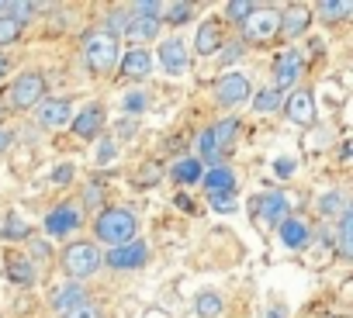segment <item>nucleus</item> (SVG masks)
<instances>
[{
	"instance_id": "obj_40",
	"label": "nucleus",
	"mask_w": 353,
	"mask_h": 318,
	"mask_svg": "<svg viewBox=\"0 0 353 318\" xmlns=\"http://www.w3.org/2000/svg\"><path fill=\"white\" fill-rule=\"evenodd\" d=\"M63 318H104V315H101V308H94V304H80V308L66 311Z\"/></svg>"
},
{
	"instance_id": "obj_9",
	"label": "nucleus",
	"mask_w": 353,
	"mask_h": 318,
	"mask_svg": "<svg viewBox=\"0 0 353 318\" xmlns=\"http://www.w3.org/2000/svg\"><path fill=\"white\" fill-rule=\"evenodd\" d=\"M80 225H83V208L73 204V201H63V204H56V208L46 215V232H49L52 239H63V235L77 232Z\"/></svg>"
},
{
	"instance_id": "obj_22",
	"label": "nucleus",
	"mask_w": 353,
	"mask_h": 318,
	"mask_svg": "<svg viewBox=\"0 0 353 318\" xmlns=\"http://www.w3.org/2000/svg\"><path fill=\"white\" fill-rule=\"evenodd\" d=\"M201 159L198 156H184L181 163H173V170H170V177H173V184H201Z\"/></svg>"
},
{
	"instance_id": "obj_23",
	"label": "nucleus",
	"mask_w": 353,
	"mask_h": 318,
	"mask_svg": "<svg viewBox=\"0 0 353 318\" xmlns=\"http://www.w3.org/2000/svg\"><path fill=\"white\" fill-rule=\"evenodd\" d=\"M159 25H163V21H156V18H135V14H132V25H128L125 39H128V42H135V45L152 42V39L159 35Z\"/></svg>"
},
{
	"instance_id": "obj_45",
	"label": "nucleus",
	"mask_w": 353,
	"mask_h": 318,
	"mask_svg": "<svg viewBox=\"0 0 353 318\" xmlns=\"http://www.w3.org/2000/svg\"><path fill=\"white\" fill-rule=\"evenodd\" d=\"M11 142H14V135H11V131H8L4 125H0V156H4V152L11 149Z\"/></svg>"
},
{
	"instance_id": "obj_46",
	"label": "nucleus",
	"mask_w": 353,
	"mask_h": 318,
	"mask_svg": "<svg viewBox=\"0 0 353 318\" xmlns=\"http://www.w3.org/2000/svg\"><path fill=\"white\" fill-rule=\"evenodd\" d=\"M277 173H281V177H291V173H294V159H281V163H277Z\"/></svg>"
},
{
	"instance_id": "obj_51",
	"label": "nucleus",
	"mask_w": 353,
	"mask_h": 318,
	"mask_svg": "<svg viewBox=\"0 0 353 318\" xmlns=\"http://www.w3.org/2000/svg\"><path fill=\"white\" fill-rule=\"evenodd\" d=\"M0 14H4V4H0Z\"/></svg>"
},
{
	"instance_id": "obj_30",
	"label": "nucleus",
	"mask_w": 353,
	"mask_h": 318,
	"mask_svg": "<svg viewBox=\"0 0 353 318\" xmlns=\"http://www.w3.org/2000/svg\"><path fill=\"white\" fill-rule=\"evenodd\" d=\"M8 277H11L14 284H21V287H32V284H35V266H32L28 259H11V263H8Z\"/></svg>"
},
{
	"instance_id": "obj_38",
	"label": "nucleus",
	"mask_w": 353,
	"mask_h": 318,
	"mask_svg": "<svg viewBox=\"0 0 353 318\" xmlns=\"http://www.w3.org/2000/svg\"><path fill=\"white\" fill-rule=\"evenodd\" d=\"M94 163H97V167H104V163H114V142H111V138H101V142H97Z\"/></svg>"
},
{
	"instance_id": "obj_50",
	"label": "nucleus",
	"mask_w": 353,
	"mask_h": 318,
	"mask_svg": "<svg viewBox=\"0 0 353 318\" xmlns=\"http://www.w3.org/2000/svg\"><path fill=\"white\" fill-rule=\"evenodd\" d=\"M4 73H8V59H4V56H0V76H4Z\"/></svg>"
},
{
	"instance_id": "obj_47",
	"label": "nucleus",
	"mask_w": 353,
	"mask_h": 318,
	"mask_svg": "<svg viewBox=\"0 0 353 318\" xmlns=\"http://www.w3.org/2000/svg\"><path fill=\"white\" fill-rule=\"evenodd\" d=\"M176 208H184V211H194V201L188 194H176Z\"/></svg>"
},
{
	"instance_id": "obj_5",
	"label": "nucleus",
	"mask_w": 353,
	"mask_h": 318,
	"mask_svg": "<svg viewBox=\"0 0 353 318\" xmlns=\"http://www.w3.org/2000/svg\"><path fill=\"white\" fill-rule=\"evenodd\" d=\"M250 211H253V222L263 232H270V229H277L288 218V198L281 191H263V194H256L250 201Z\"/></svg>"
},
{
	"instance_id": "obj_41",
	"label": "nucleus",
	"mask_w": 353,
	"mask_h": 318,
	"mask_svg": "<svg viewBox=\"0 0 353 318\" xmlns=\"http://www.w3.org/2000/svg\"><path fill=\"white\" fill-rule=\"evenodd\" d=\"M114 128H118V138H135V131H139V121H135V118H121Z\"/></svg>"
},
{
	"instance_id": "obj_27",
	"label": "nucleus",
	"mask_w": 353,
	"mask_h": 318,
	"mask_svg": "<svg viewBox=\"0 0 353 318\" xmlns=\"http://www.w3.org/2000/svg\"><path fill=\"white\" fill-rule=\"evenodd\" d=\"M350 235H353V211L346 208V211L339 215V256H343V259L353 256V239H350Z\"/></svg>"
},
{
	"instance_id": "obj_18",
	"label": "nucleus",
	"mask_w": 353,
	"mask_h": 318,
	"mask_svg": "<svg viewBox=\"0 0 353 318\" xmlns=\"http://www.w3.org/2000/svg\"><path fill=\"white\" fill-rule=\"evenodd\" d=\"M101 128H104V111H101L97 104L77 111V118H73V131H77V138H97Z\"/></svg>"
},
{
	"instance_id": "obj_35",
	"label": "nucleus",
	"mask_w": 353,
	"mask_h": 318,
	"mask_svg": "<svg viewBox=\"0 0 353 318\" xmlns=\"http://www.w3.org/2000/svg\"><path fill=\"white\" fill-rule=\"evenodd\" d=\"M163 8L166 4H156V0H139V4H132L128 11L135 18H156V21H163Z\"/></svg>"
},
{
	"instance_id": "obj_32",
	"label": "nucleus",
	"mask_w": 353,
	"mask_h": 318,
	"mask_svg": "<svg viewBox=\"0 0 353 318\" xmlns=\"http://www.w3.org/2000/svg\"><path fill=\"white\" fill-rule=\"evenodd\" d=\"M128 25H132V11H128V8H114V11L108 14V28H104V32H108L111 39H118V35L128 32Z\"/></svg>"
},
{
	"instance_id": "obj_11",
	"label": "nucleus",
	"mask_w": 353,
	"mask_h": 318,
	"mask_svg": "<svg viewBox=\"0 0 353 318\" xmlns=\"http://www.w3.org/2000/svg\"><path fill=\"white\" fill-rule=\"evenodd\" d=\"M301 70H305V56H301L298 49L281 52L277 63H274V90L281 94V90H288V87H298Z\"/></svg>"
},
{
	"instance_id": "obj_12",
	"label": "nucleus",
	"mask_w": 353,
	"mask_h": 318,
	"mask_svg": "<svg viewBox=\"0 0 353 318\" xmlns=\"http://www.w3.org/2000/svg\"><path fill=\"white\" fill-rule=\"evenodd\" d=\"M159 66H163L170 76H184V73L191 70L188 42H181V39H166V42H159Z\"/></svg>"
},
{
	"instance_id": "obj_13",
	"label": "nucleus",
	"mask_w": 353,
	"mask_h": 318,
	"mask_svg": "<svg viewBox=\"0 0 353 318\" xmlns=\"http://www.w3.org/2000/svg\"><path fill=\"white\" fill-rule=\"evenodd\" d=\"M281 107H284L288 121H294V125H312V121H315V97H312V90H305V87H294V90L281 100Z\"/></svg>"
},
{
	"instance_id": "obj_26",
	"label": "nucleus",
	"mask_w": 353,
	"mask_h": 318,
	"mask_svg": "<svg viewBox=\"0 0 353 318\" xmlns=\"http://www.w3.org/2000/svg\"><path fill=\"white\" fill-rule=\"evenodd\" d=\"M281 94L274 90V87H263V90H256L253 94V111L256 114H274V111H281Z\"/></svg>"
},
{
	"instance_id": "obj_6",
	"label": "nucleus",
	"mask_w": 353,
	"mask_h": 318,
	"mask_svg": "<svg viewBox=\"0 0 353 318\" xmlns=\"http://www.w3.org/2000/svg\"><path fill=\"white\" fill-rule=\"evenodd\" d=\"M277 25H281V11L277 8H253L250 18L243 21V39L263 45V42H270L277 35Z\"/></svg>"
},
{
	"instance_id": "obj_10",
	"label": "nucleus",
	"mask_w": 353,
	"mask_h": 318,
	"mask_svg": "<svg viewBox=\"0 0 353 318\" xmlns=\"http://www.w3.org/2000/svg\"><path fill=\"white\" fill-rule=\"evenodd\" d=\"M145 259H149V246H145L142 239H132V242H125V246H114V249L104 256V263H108L111 270H139V266H145Z\"/></svg>"
},
{
	"instance_id": "obj_16",
	"label": "nucleus",
	"mask_w": 353,
	"mask_h": 318,
	"mask_svg": "<svg viewBox=\"0 0 353 318\" xmlns=\"http://www.w3.org/2000/svg\"><path fill=\"white\" fill-rule=\"evenodd\" d=\"M277 235H281V242H284V249H305L308 246V239H312V229H308V222H301L298 215H288L281 225H277Z\"/></svg>"
},
{
	"instance_id": "obj_42",
	"label": "nucleus",
	"mask_w": 353,
	"mask_h": 318,
	"mask_svg": "<svg viewBox=\"0 0 353 318\" xmlns=\"http://www.w3.org/2000/svg\"><path fill=\"white\" fill-rule=\"evenodd\" d=\"M229 45H232V49H219V52H215V56H219L222 63H232V59H236V56H239V52L246 49L243 42H229Z\"/></svg>"
},
{
	"instance_id": "obj_34",
	"label": "nucleus",
	"mask_w": 353,
	"mask_h": 318,
	"mask_svg": "<svg viewBox=\"0 0 353 318\" xmlns=\"http://www.w3.org/2000/svg\"><path fill=\"white\" fill-rule=\"evenodd\" d=\"M253 8H256V4H250V0H229V4H225V18L236 21V25H243Z\"/></svg>"
},
{
	"instance_id": "obj_43",
	"label": "nucleus",
	"mask_w": 353,
	"mask_h": 318,
	"mask_svg": "<svg viewBox=\"0 0 353 318\" xmlns=\"http://www.w3.org/2000/svg\"><path fill=\"white\" fill-rule=\"evenodd\" d=\"M101 187H104V184L90 180V184H87V191H83V204H97V201H101Z\"/></svg>"
},
{
	"instance_id": "obj_20",
	"label": "nucleus",
	"mask_w": 353,
	"mask_h": 318,
	"mask_svg": "<svg viewBox=\"0 0 353 318\" xmlns=\"http://www.w3.org/2000/svg\"><path fill=\"white\" fill-rule=\"evenodd\" d=\"M201 184H205L208 198H215V194H236V173L229 167H212L208 173H201Z\"/></svg>"
},
{
	"instance_id": "obj_29",
	"label": "nucleus",
	"mask_w": 353,
	"mask_h": 318,
	"mask_svg": "<svg viewBox=\"0 0 353 318\" xmlns=\"http://www.w3.org/2000/svg\"><path fill=\"white\" fill-rule=\"evenodd\" d=\"M343 211H346V198L339 191H325L319 198V215L322 218H332V215H343Z\"/></svg>"
},
{
	"instance_id": "obj_31",
	"label": "nucleus",
	"mask_w": 353,
	"mask_h": 318,
	"mask_svg": "<svg viewBox=\"0 0 353 318\" xmlns=\"http://www.w3.org/2000/svg\"><path fill=\"white\" fill-rule=\"evenodd\" d=\"M350 11H353L350 0H329V4H319V8H315V14H319L322 21H339V18H346Z\"/></svg>"
},
{
	"instance_id": "obj_21",
	"label": "nucleus",
	"mask_w": 353,
	"mask_h": 318,
	"mask_svg": "<svg viewBox=\"0 0 353 318\" xmlns=\"http://www.w3.org/2000/svg\"><path fill=\"white\" fill-rule=\"evenodd\" d=\"M219 49H222V28H219V21H205L194 35V52L198 56H215Z\"/></svg>"
},
{
	"instance_id": "obj_37",
	"label": "nucleus",
	"mask_w": 353,
	"mask_h": 318,
	"mask_svg": "<svg viewBox=\"0 0 353 318\" xmlns=\"http://www.w3.org/2000/svg\"><path fill=\"white\" fill-rule=\"evenodd\" d=\"M159 177H163V167L156 163V159H149V163L139 170V187H152Z\"/></svg>"
},
{
	"instance_id": "obj_17",
	"label": "nucleus",
	"mask_w": 353,
	"mask_h": 318,
	"mask_svg": "<svg viewBox=\"0 0 353 318\" xmlns=\"http://www.w3.org/2000/svg\"><path fill=\"white\" fill-rule=\"evenodd\" d=\"M118 70L128 80H145V76H152V56L145 49H132L128 56L118 59Z\"/></svg>"
},
{
	"instance_id": "obj_33",
	"label": "nucleus",
	"mask_w": 353,
	"mask_h": 318,
	"mask_svg": "<svg viewBox=\"0 0 353 318\" xmlns=\"http://www.w3.org/2000/svg\"><path fill=\"white\" fill-rule=\"evenodd\" d=\"M21 21H14V18H8V14H0V45H11V42H18L21 39Z\"/></svg>"
},
{
	"instance_id": "obj_36",
	"label": "nucleus",
	"mask_w": 353,
	"mask_h": 318,
	"mask_svg": "<svg viewBox=\"0 0 353 318\" xmlns=\"http://www.w3.org/2000/svg\"><path fill=\"white\" fill-rule=\"evenodd\" d=\"M145 104H149V97H145L142 90H132V94H125V100H121L125 114H142V111H145Z\"/></svg>"
},
{
	"instance_id": "obj_24",
	"label": "nucleus",
	"mask_w": 353,
	"mask_h": 318,
	"mask_svg": "<svg viewBox=\"0 0 353 318\" xmlns=\"http://www.w3.org/2000/svg\"><path fill=\"white\" fill-rule=\"evenodd\" d=\"M194 308H198L201 318H219V315L225 311V301H222L219 290H201V294L194 297Z\"/></svg>"
},
{
	"instance_id": "obj_15",
	"label": "nucleus",
	"mask_w": 353,
	"mask_h": 318,
	"mask_svg": "<svg viewBox=\"0 0 353 318\" xmlns=\"http://www.w3.org/2000/svg\"><path fill=\"white\" fill-rule=\"evenodd\" d=\"M308 25H312V8H305V4H294V8L281 11L277 35H284V39H298V35H305V32H308Z\"/></svg>"
},
{
	"instance_id": "obj_48",
	"label": "nucleus",
	"mask_w": 353,
	"mask_h": 318,
	"mask_svg": "<svg viewBox=\"0 0 353 318\" xmlns=\"http://www.w3.org/2000/svg\"><path fill=\"white\" fill-rule=\"evenodd\" d=\"M32 249H35V256H49V246H46V242H35Z\"/></svg>"
},
{
	"instance_id": "obj_28",
	"label": "nucleus",
	"mask_w": 353,
	"mask_h": 318,
	"mask_svg": "<svg viewBox=\"0 0 353 318\" xmlns=\"http://www.w3.org/2000/svg\"><path fill=\"white\" fill-rule=\"evenodd\" d=\"M191 18H194V4H188V0H176V4L163 8V21H170V25H184Z\"/></svg>"
},
{
	"instance_id": "obj_39",
	"label": "nucleus",
	"mask_w": 353,
	"mask_h": 318,
	"mask_svg": "<svg viewBox=\"0 0 353 318\" xmlns=\"http://www.w3.org/2000/svg\"><path fill=\"white\" fill-rule=\"evenodd\" d=\"M212 208L222 211V215L236 211V194H215V198H212Z\"/></svg>"
},
{
	"instance_id": "obj_2",
	"label": "nucleus",
	"mask_w": 353,
	"mask_h": 318,
	"mask_svg": "<svg viewBox=\"0 0 353 318\" xmlns=\"http://www.w3.org/2000/svg\"><path fill=\"white\" fill-rule=\"evenodd\" d=\"M121 52H118V39H111L108 32H87L83 35V63L94 76H108L114 73Z\"/></svg>"
},
{
	"instance_id": "obj_7",
	"label": "nucleus",
	"mask_w": 353,
	"mask_h": 318,
	"mask_svg": "<svg viewBox=\"0 0 353 318\" xmlns=\"http://www.w3.org/2000/svg\"><path fill=\"white\" fill-rule=\"evenodd\" d=\"M250 97H253V83H250L246 73L232 70V73H222V76H219V83H215V100H219L222 107H236V104H243V100H250Z\"/></svg>"
},
{
	"instance_id": "obj_3",
	"label": "nucleus",
	"mask_w": 353,
	"mask_h": 318,
	"mask_svg": "<svg viewBox=\"0 0 353 318\" xmlns=\"http://www.w3.org/2000/svg\"><path fill=\"white\" fill-rule=\"evenodd\" d=\"M236 131H239V121H236V118H222V121H215L212 128H205L201 138H198L201 159H208L212 167H222V156L232 149Z\"/></svg>"
},
{
	"instance_id": "obj_1",
	"label": "nucleus",
	"mask_w": 353,
	"mask_h": 318,
	"mask_svg": "<svg viewBox=\"0 0 353 318\" xmlns=\"http://www.w3.org/2000/svg\"><path fill=\"white\" fill-rule=\"evenodd\" d=\"M135 229H139V218L128 211V208H104L97 218H94V235L104 242V246H125L135 239Z\"/></svg>"
},
{
	"instance_id": "obj_49",
	"label": "nucleus",
	"mask_w": 353,
	"mask_h": 318,
	"mask_svg": "<svg viewBox=\"0 0 353 318\" xmlns=\"http://www.w3.org/2000/svg\"><path fill=\"white\" fill-rule=\"evenodd\" d=\"M267 318H284V308H274V311H267Z\"/></svg>"
},
{
	"instance_id": "obj_44",
	"label": "nucleus",
	"mask_w": 353,
	"mask_h": 318,
	"mask_svg": "<svg viewBox=\"0 0 353 318\" xmlns=\"http://www.w3.org/2000/svg\"><path fill=\"white\" fill-rule=\"evenodd\" d=\"M73 180V167H56L52 170V184H70Z\"/></svg>"
},
{
	"instance_id": "obj_14",
	"label": "nucleus",
	"mask_w": 353,
	"mask_h": 318,
	"mask_svg": "<svg viewBox=\"0 0 353 318\" xmlns=\"http://www.w3.org/2000/svg\"><path fill=\"white\" fill-rule=\"evenodd\" d=\"M35 118H39V125H42V128H59V125H66V121L73 118V104H70V97L42 100V104H39V111H35Z\"/></svg>"
},
{
	"instance_id": "obj_25",
	"label": "nucleus",
	"mask_w": 353,
	"mask_h": 318,
	"mask_svg": "<svg viewBox=\"0 0 353 318\" xmlns=\"http://www.w3.org/2000/svg\"><path fill=\"white\" fill-rule=\"evenodd\" d=\"M0 235H4L8 242H18V239H28L32 235V225L18 211H8V222H4V229H0Z\"/></svg>"
},
{
	"instance_id": "obj_4",
	"label": "nucleus",
	"mask_w": 353,
	"mask_h": 318,
	"mask_svg": "<svg viewBox=\"0 0 353 318\" xmlns=\"http://www.w3.org/2000/svg\"><path fill=\"white\" fill-rule=\"evenodd\" d=\"M101 266H104V256H101V249L94 242H70L63 249V270L77 284H83L87 277H94Z\"/></svg>"
},
{
	"instance_id": "obj_19",
	"label": "nucleus",
	"mask_w": 353,
	"mask_h": 318,
	"mask_svg": "<svg viewBox=\"0 0 353 318\" xmlns=\"http://www.w3.org/2000/svg\"><path fill=\"white\" fill-rule=\"evenodd\" d=\"M80 304H87V290H83V284L70 280V284H63V287L52 290V308H56L59 315H66V311H73V308H80Z\"/></svg>"
},
{
	"instance_id": "obj_8",
	"label": "nucleus",
	"mask_w": 353,
	"mask_h": 318,
	"mask_svg": "<svg viewBox=\"0 0 353 318\" xmlns=\"http://www.w3.org/2000/svg\"><path fill=\"white\" fill-rule=\"evenodd\" d=\"M46 100V76L42 73H35V70H28V73H21L14 83H11V104L21 111V107H35V104H42Z\"/></svg>"
}]
</instances>
